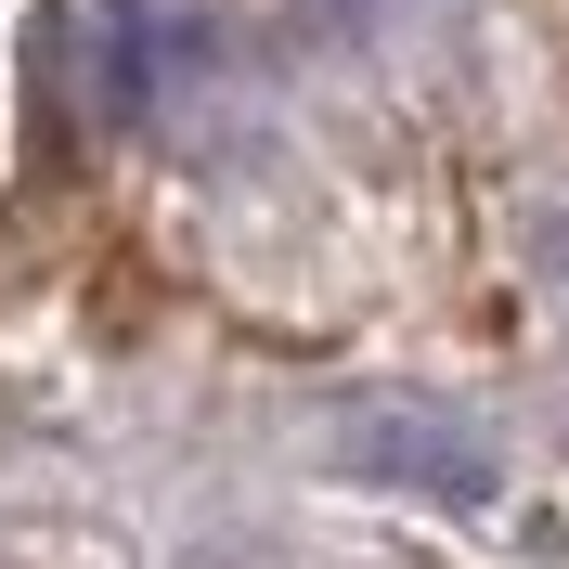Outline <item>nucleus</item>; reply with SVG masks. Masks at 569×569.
I'll use <instances>...</instances> for the list:
<instances>
[{"label":"nucleus","instance_id":"nucleus-1","mask_svg":"<svg viewBox=\"0 0 569 569\" xmlns=\"http://www.w3.org/2000/svg\"><path fill=\"white\" fill-rule=\"evenodd\" d=\"M337 466L376 479V492L453 505V518H479L505 492V453L479 440V415H440V401H350L337 415Z\"/></svg>","mask_w":569,"mask_h":569},{"label":"nucleus","instance_id":"nucleus-2","mask_svg":"<svg viewBox=\"0 0 569 569\" xmlns=\"http://www.w3.org/2000/svg\"><path fill=\"white\" fill-rule=\"evenodd\" d=\"M156 52H169V39H156V0H104V104L117 117L156 104Z\"/></svg>","mask_w":569,"mask_h":569},{"label":"nucleus","instance_id":"nucleus-3","mask_svg":"<svg viewBox=\"0 0 569 569\" xmlns=\"http://www.w3.org/2000/svg\"><path fill=\"white\" fill-rule=\"evenodd\" d=\"M531 259H543V272L569 284V208H543V220H531Z\"/></svg>","mask_w":569,"mask_h":569}]
</instances>
